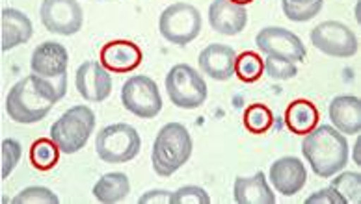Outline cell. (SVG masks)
<instances>
[{"mask_svg": "<svg viewBox=\"0 0 361 204\" xmlns=\"http://www.w3.org/2000/svg\"><path fill=\"white\" fill-rule=\"evenodd\" d=\"M68 93V75L43 78L28 75L11 87L6 97V112L16 122L32 125L42 121L58 101Z\"/></svg>", "mask_w": 361, "mask_h": 204, "instance_id": "6da1fadb", "label": "cell"}, {"mask_svg": "<svg viewBox=\"0 0 361 204\" xmlns=\"http://www.w3.org/2000/svg\"><path fill=\"white\" fill-rule=\"evenodd\" d=\"M348 141L345 134L330 125L313 128L305 134L302 141V153L310 162L313 173L320 179H331L334 174L343 171L348 162Z\"/></svg>", "mask_w": 361, "mask_h": 204, "instance_id": "7a4b0ae2", "label": "cell"}, {"mask_svg": "<svg viewBox=\"0 0 361 204\" xmlns=\"http://www.w3.org/2000/svg\"><path fill=\"white\" fill-rule=\"evenodd\" d=\"M190 132L180 122H166L157 134L151 153V163L159 177H171L179 171L192 156Z\"/></svg>", "mask_w": 361, "mask_h": 204, "instance_id": "3957f363", "label": "cell"}, {"mask_svg": "<svg viewBox=\"0 0 361 204\" xmlns=\"http://www.w3.org/2000/svg\"><path fill=\"white\" fill-rule=\"evenodd\" d=\"M95 128V113L88 106H73L51 127V139L63 154H75L88 143Z\"/></svg>", "mask_w": 361, "mask_h": 204, "instance_id": "277c9868", "label": "cell"}, {"mask_svg": "<svg viewBox=\"0 0 361 204\" xmlns=\"http://www.w3.org/2000/svg\"><path fill=\"white\" fill-rule=\"evenodd\" d=\"M142 148V139L135 127L116 122L101 128L95 139L97 156L106 163H125L135 160Z\"/></svg>", "mask_w": 361, "mask_h": 204, "instance_id": "5b68a950", "label": "cell"}, {"mask_svg": "<svg viewBox=\"0 0 361 204\" xmlns=\"http://www.w3.org/2000/svg\"><path fill=\"white\" fill-rule=\"evenodd\" d=\"M166 91L177 108L196 110L207 101V82L194 67L179 63L166 75Z\"/></svg>", "mask_w": 361, "mask_h": 204, "instance_id": "8992f818", "label": "cell"}, {"mask_svg": "<svg viewBox=\"0 0 361 204\" xmlns=\"http://www.w3.org/2000/svg\"><path fill=\"white\" fill-rule=\"evenodd\" d=\"M160 36L173 45L185 46L196 39L202 32V15L196 6L176 2L168 6L159 19Z\"/></svg>", "mask_w": 361, "mask_h": 204, "instance_id": "52a82bcc", "label": "cell"}, {"mask_svg": "<svg viewBox=\"0 0 361 204\" xmlns=\"http://www.w3.org/2000/svg\"><path fill=\"white\" fill-rule=\"evenodd\" d=\"M121 104L140 119H153L162 110V97L155 80L145 75L130 77L121 87Z\"/></svg>", "mask_w": 361, "mask_h": 204, "instance_id": "ba28073f", "label": "cell"}, {"mask_svg": "<svg viewBox=\"0 0 361 204\" xmlns=\"http://www.w3.org/2000/svg\"><path fill=\"white\" fill-rule=\"evenodd\" d=\"M311 43L331 58H352L357 52L356 34L339 20H326L310 34Z\"/></svg>", "mask_w": 361, "mask_h": 204, "instance_id": "9c48e42d", "label": "cell"}, {"mask_svg": "<svg viewBox=\"0 0 361 204\" xmlns=\"http://www.w3.org/2000/svg\"><path fill=\"white\" fill-rule=\"evenodd\" d=\"M39 17L47 30L58 36H73L82 28L84 13L77 0H43Z\"/></svg>", "mask_w": 361, "mask_h": 204, "instance_id": "30bf717a", "label": "cell"}, {"mask_svg": "<svg viewBox=\"0 0 361 204\" xmlns=\"http://www.w3.org/2000/svg\"><path fill=\"white\" fill-rule=\"evenodd\" d=\"M255 45L267 56L281 58V60H289L293 63L304 61L307 56V51H305L302 39L290 30H285L279 26L263 28L255 37Z\"/></svg>", "mask_w": 361, "mask_h": 204, "instance_id": "8fae6325", "label": "cell"}, {"mask_svg": "<svg viewBox=\"0 0 361 204\" xmlns=\"http://www.w3.org/2000/svg\"><path fill=\"white\" fill-rule=\"evenodd\" d=\"M75 84H77V91L80 93V97L88 102H103L112 93L110 71H106L103 63L95 60L84 61L82 65L78 67Z\"/></svg>", "mask_w": 361, "mask_h": 204, "instance_id": "7c38bea8", "label": "cell"}, {"mask_svg": "<svg viewBox=\"0 0 361 204\" xmlns=\"http://www.w3.org/2000/svg\"><path fill=\"white\" fill-rule=\"evenodd\" d=\"M69 54L66 46L56 41H45L32 52L30 71L32 75L43 78H58L68 75Z\"/></svg>", "mask_w": 361, "mask_h": 204, "instance_id": "4fadbf2b", "label": "cell"}, {"mask_svg": "<svg viewBox=\"0 0 361 204\" xmlns=\"http://www.w3.org/2000/svg\"><path fill=\"white\" fill-rule=\"evenodd\" d=\"M305 180H307L305 165L296 156H283L270 165V184L278 193L285 197L300 193V189L305 186Z\"/></svg>", "mask_w": 361, "mask_h": 204, "instance_id": "5bb4252c", "label": "cell"}, {"mask_svg": "<svg viewBox=\"0 0 361 204\" xmlns=\"http://www.w3.org/2000/svg\"><path fill=\"white\" fill-rule=\"evenodd\" d=\"M142 49L136 43L127 39H114L109 41L106 45L101 49V63L106 71L118 72H133L136 67L142 63Z\"/></svg>", "mask_w": 361, "mask_h": 204, "instance_id": "9a60e30c", "label": "cell"}, {"mask_svg": "<svg viewBox=\"0 0 361 204\" xmlns=\"http://www.w3.org/2000/svg\"><path fill=\"white\" fill-rule=\"evenodd\" d=\"M211 28L222 36H237L246 28L248 11L244 6L233 4L231 0H212L209 6Z\"/></svg>", "mask_w": 361, "mask_h": 204, "instance_id": "2e32d148", "label": "cell"}, {"mask_svg": "<svg viewBox=\"0 0 361 204\" xmlns=\"http://www.w3.org/2000/svg\"><path fill=\"white\" fill-rule=\"evenodd\" d=\"M34 36V26L28 15L13 8H4L0 13V49L8 52L25 45Z\"/></svg>", "mask_w": 361, "mask_h": 204, "instance_id": "e0dca14e", "label": "cell"}, {"mask_svg": "<svg viewBox=\"0 0 361 204\" xmlns=\"http://www.w3.org/2000/svg\"><path fill=\"white\" fill-rule=\"evenodd\" d=\"M235 61H237V52L222 43H212L205 46L197 58L203 75L220 82L229 80L235 75Z\"/></svg>", "mask_w": 361, "mask_h": 204, "instance_id": "ac0fdd59", "label": "cell"}, {"mask_svg": "<svg viewBox=\"0 0 361 204\" xmlns=\"http://www.w3.org/2000/svg\"><path fill=\"white\" fill-rule=\"evenodd\" d=\"M330 121L345 136H356L361 130V101L352 95H339L330 102Z\"/></svg>", "mask_w": 361, "mask_h": 204, "instance_id": "d6986e66", "label": "cell"}, {"mask_svg": "<svg viewBox=\"0 0 361 204\" xmlns=\"http://www.w3.org/2000/svg\"><path fill=\"white\" fill-rule=\"evenodd\" d=\"M233 195L237 204H274L276 195L270 189L269 179L263 171L253 177H237L233 184Z\"/></svg>", "mask_w": 361, "mask_h": 204, "instance_id": "ffe728a7", "label": "cell"}, {"mask_svg": "<svg viewBox=\"0 0 361 204\" xmlns=\"http://www.w3.org/2000/svg\"><path fill=\"white\" fill-rule=\"evenodd\" d=\"M319 110L311 101L298 98L285 110V125L296 136H305L319 125Z\"/></svg>", "mask_w": 361, "mask_h": 204, "instance_id": "44dd1931", "label": "cell"}, {"mask_svg": "<svg viewBox=\"0 0 361 204\" xmlns=\"http://www.w3.org/2000/svg\"><path fill=\"white\" fill-rule=\"evenodd\" d=\"M130 191L129 177L125 173H106L95 182L93 195L99 203L116 204L123 200Z\"/></svg>", "mask_w": 361, "mask_h": 204, "instance_id": "7402d4cb", "label": "cell"}, {"mask_svg": "<svg viewBox=\"0 0 361 204\" xmlns=\"http://www.w3.org/2000/svg\"><path fill=\"white\" fill-rule=\"evenodd\" d=\"M60 147L52 139L39 138L32 143L30 162L37 171H51L60 160Z\"/></svg>", "mask_w": 361, "mask_h": 204, "instance_id": "603a6c76", "label": "cell"}, {"mask_svg": "<svg viewBox=\"0 0 361 204\" xmlns=\"http://www.w3.org/2000/svg\"><path fill=\"white\" fill-rule=\"evenodd\" d=\"M244 128L252 134L269 132L274 125V113L267 104H250L243 115Z\"/></svg>", "mask_w": 361, "mask_h": 204, "instance_id": "cb8c5ba5", "label": "cell"}, {"mask_svg": "<svg viewBox=\"0 0 361 204\" xmlns=\"http://www.w3.org/2000/svg\"><path fill=\"white\" fill-rule=\"evenodd\" d=\"M263 60L255 52L246 51L240 56H237V61H235V75L238 77V80L246 82V84H253V82H257L259 78L263 77Z\"/></svg>", "mask_w": 361, "mask_h": 204, "instance_id": "d4e9b609", "label": "cell"}, {"mask_svg": "<svg viewBox=\"0 0 361 204\" xmlns=\"http://www.w3.org/2000/svg\"><path fill=\"white\" fill-rule=\"evenodd\" d=\"M331 188L350 204H357L361 200V177L354 171H343L331 180Z\"/></svg>", "mask_w": 361, "mask_h": 204, "instance_id": "484cf974", "label": "cell"}, {"mask_svg": "<svg viewBox=\"0 0 361 204\" xmlns=\"http://www.w3.org/2000/svg\"><path fill=\"white\" fill-rule=\"evenodd\" d=\"M322 2L324 0H310V2H290V0H281V10L285 17L294 23H305L311 20L313 17L319 15L322 10Z\"/></svg>", "mask_w": 361, "mask_h": 204, "instance_id": "4316f807", "label": "cell"}, {"mask_svg": "<svg viewBox=\"0 0 361 204\" xmlns=\"http://www.w3.org/2000/svg\"><path fill=\"white\" fill-rule=\"evenodd\" d=\"M21 143L10 138L2 141V153H0V174H2V180L10 177L11 171L17 167V163L21 162Z\"/></svg>", "mask_w": 361, "mask_h": 204, "instance_id": "83f0119b", "label": "cell"}, {"mask_svg": "<svg viewBox=\"0 0 361 204\" xmlns=\"http://www.w3.org/2000/svg\"><path fill=\"white\" fill-rule=\"evenodd\" d=\"M13 204H58L60 199L56 197V193H52L49 188H43V186H30V188H25L21 193H17L13 199Z\"/></svg>", "mask_w": 361, "mask_h": 204, "instance_id": "f1b7e54d", "label": "cell"}, {"mask_svg": "<svg viewBox=\"0 0 361 204\" xmlns=\"http://www.w3.org/2000/svg\"><path fill=\"white\" fill-rule=\"evenodd\" d=\"M263 65L267 77H270L272 80H290L298 75L296 63L289 60H281V58L267 56L263 60Z\"/></svg>", "mask_w": 361, "mask_h": 204, "instance_id": "f546056e", "label": "cell"}, {"mask_svg": "<svg viewBox=\"0 0 361 204\" xmlns=\"http://www.w3.org/2000/svg\"><path fill=\"white\" fill-rule=\"evenodd\" d=\"M211 197L200 186H183L171 193V204H209Z\"/></svg>", "mask_w": 361, "mask_h": 204, "instance_id": "4dcf8cb0", "label": "cell"}, {"mask_svg": "<svg viewBox=\"0 0 361 204\" xmlns=\"http://www.w3.org/2000/svg\"><path fill=\"white\" fill-rule=\"evenodd\" d=\"M305 204H346V200L331 186H328V188H322L310 195L305 199Z\"/></svg>", "mask_w": 361, "mask_h": 204, "instance_id": "1f68e13d", "label": "cell"}, {"mask_svg": "<svg viewBox=\"0 0 361 204\" xmlns=\"http://www.w3.org/2000/svg\"><path fill=\"white\" fill-rule=\"evenodd\" d=\"M171 193L173 191H166V189H153L147 191L138 199L140 204H171Z\"/></svg>", "mask_w": 361, "mask_h": 204, "instance_id": "d6a6232c", "label": "cell"}, {"mask_svg": "<svg viewBox=\"0 0 361 204\" xmlns=\"http://www.w3.org/2000/svg\"><path fill=\"white\" fill-rule=\"evenodd\" d=\"M360 148H361V138L356 139V143H354V162L360 165L361 163V156H360Z\"/></svg>", "mask_w": 361, "mask_h": 204, "instance_id": "836d02e7", "label": "cell"}, {"mask_svg": "<svg viewBox=\"0 0 361 204\" xmlns=\"http://www.w3.org/2000/svg\"><path fill=\"white\" fill-rule=\"evenodd\" d=\"M233 4H238V6H246L250 4V2H253V0H231Z\"/></svg>", "mask_w": 361, "mask_h": 204, "instance_id": "e575fe53", "label": "cell"}, {"mask_svg": "<svg viewBox=\"0 0 361 204\" xmlns=\"http://www.w3.org/2000/svg\"><path fill=\"white\" fill-rule=\"evenodd\" d=\"M356 20L360 23V4L356 6Z\"/></svg>", "mask_w": 361, "mask_h": 204, "instance_id": "d590c367", "label": "cell"}, {"mask_svg": "<svg viewBox=\"0 0 361 204\" xmlns=\"http://www.w3.org/2000/svg\"><path fill=\"white\" fill-rule=\"evenodd\" d=\"M290 2H310V0H290Z\"/></svg>", "mask_w": 361, "mask_h": 204, "instance_id": "8d00e7d4", "label": "cell"}]
</instances>
